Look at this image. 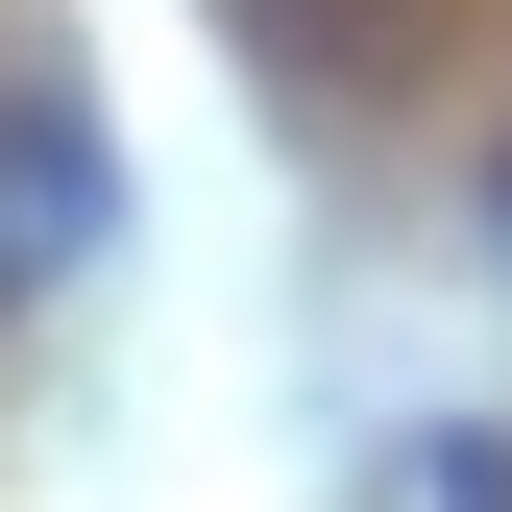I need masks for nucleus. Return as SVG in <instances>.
Instances as JSON below:
<instances>
[{
  "instance_id": "f257e3e1",
  "label": "nucleus",
  "mask_w": 512,
  "mask_h": 512,
  "mask_svg": "<svg viewBox=\"0 0 512 512\" xmlns=\"http://www.w3.org/2000/svg\"><path fill=\"white\" fill-rule=\"evenodd\" d=\"M98 220H122L98 196V122L74 98H0V317H25L49 269H98Z\"/></svg>"
},
{
  "instance_id": "f03ea898",
  "label": "nucleus",
  "mask_w": 512,
  "mask_h": 512,
  "mask_svg": "<svg viewBox=\"0 0 512 512\" xmlns=\"http://www.w3.org/2000/svg\"><path fill=\"white\" fill-rule=\"evenodd\" d=\"M439 512H512V464H488V439H439Z\"/></svg>"
},
{
  "instance_id": "7ed1b4c3",
  "label": "nucleus",
  "mask_w": 512,
  "mask_h": 512,
  "mask_svg": "<svg viewBox=\"0 0 512 512\" xmlns=\"http://www.w3.org/2000/svg\"><path fill=\"white\" fill-rule=\"evenodd\" d=\"M488 269H512V147H488Z\"/></svg>"
}]
</instances>
